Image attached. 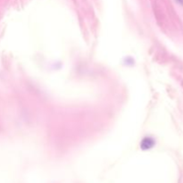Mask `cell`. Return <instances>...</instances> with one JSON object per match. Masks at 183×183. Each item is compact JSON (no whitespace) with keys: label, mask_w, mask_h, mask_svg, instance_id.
<instances>
[{"label":"cell","mask_w":183,"mask_h":183,"mask_svg":"<svg viewBox=\"0 0 183 183\" xmlns=\"http://www.w3.org/2000/svg\"><path fill=\"white\" fill-rule=\"evenodd\" d=\"M154 145V140L151 137H146L140 143V146L143 149H150Z\"/></svg>","instance_id":"obj_1"}]
</instances>
